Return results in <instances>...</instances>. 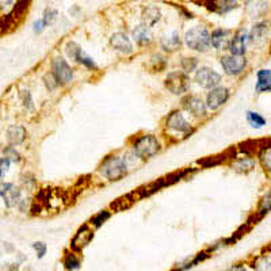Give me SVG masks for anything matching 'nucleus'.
I'll return each mask as SVG.
<instances>
[{
	"label": "nucleus",
	"instance_id": "aec40b11",
	"mask_svg": "<svg viewBox=\"0 0 271 271\" xmlns=\"http://www.w3.org/2000/svg\"><path fill=\"white\" fill-rule=\"evenodd\" d=\"M161 18V14H160L159 8L156 7H146L143 14V20H144V25L146 27L155 26Z\"/></svg>",
	"mask_w": 271,
	"mask_h": 271
},
{
	"label": "nucleus",
	"instance_id": "473e14b6",
	"mask_svg": "<svg viewBox=\"0 0 271 271\" xmlns=\"http://www.w3.org/2000/svg\"><path fill=\"white\" fill-rule=\"evenodd\" d=\"M4 153H6V159H8L10 161H11V160H14V161H18V160L20 159L19 153L16 152L13 146H10V148L4 149Z\"/></svg>",
	"mask_w": 271,
	"mask_h": 271
},
{
	"label": "nucleus",
	"instance_id": "c9c22d12",
	"mask_svg": "<svg viewBox=\"0 0 271 271\" xmlns=\"http://www.w3.org/2000/svg\"><path fill=\"white\" fill-rule=\"evenodd\" d=\"M44 23H42V20H38V22H35V23H34V30H35V32H38V33H40V32H42V29H44Z\"/></svg>",
	"mask_w": 271,
	"mask_h": 271
},
{
	"label": "nucleus",
	"instance_id": "f3484780",
	"mask_svg": "<svg viewBox=\"0 0 271 271\" xmlns=\"http://www.w3.org/2000/svg\"><path fill=\"white\" fill-rule=\"evenodd\" d=\"M267 33H269V27L266 23H258L252 29L251 35H248V40L251 41L252 44H263L267 38Z\"/></svg>",
	"mask_w": 271,
	"mask_h": 271
},
{
	"label": "nucleus",
	"instance_id": "7c9ffc66",
	"mask_svg": "<svg viewBox=\"0 0 271 271\" xmlns=\"http://www.w3.org/2000/svg\"><path fill=\"white\" fill-rule=\"evenodd\" d=\"M256 271H270V256L263 258L260 262L256 263V266H254Z\"/></svg>",
	"mask_w": 271,
	"mask_h": 271
},
{
	"label": "nucleus",
	"instance_id": "6e6552de",
	"mask_svg": "<svg viewBox=\"0 0 271 271\" xmlns=\"http://www.w3.org/2000/svg\"><path fill=\"white\" fill-rule=\"evenodd\" d=\"M229 98V91L228 88L225 87H216L213 88L210 93L207 94V98H206V109H210V110H217L220 107L224 105L225 102Z\"/></svg>",
	"mask_w": 271,
	"mask_h": 271
},
{
	"label": "nucleus",
	"instance_id": "4be33fe9",
	"mask_svg": "<svg viewBox=\"0 0 271 271\" xmlns=\"http://www.w3.org/2000/svg\"><path fill=\"white\" fill-rule=\"evenodd\" d=\"M236 7V3L235 1H213V3H209L207 8L212 10L214 13L218 14H225L228 11H231Z\"/></svg>",
	"mask_w": 271,
	"mask_h": 271
},
{
	"label": "nucleus",
	"instance_id": "b1692460",
	"mask_svg": "<svg viewBox=\"0 0 271 271\" xmlns=\"http://www.w3.org/2000/svg\"><path fill=\"white\" fill-rule=\"evenodd\" d=\"M247 121L250 122L252 128H256V129L266 125V119L259 112H247Z\"/></svg>",
	"mask_w": 271,
	"mask_h": 271
},
{
	"label": "nucleus",
	"instance_id": "c85d7f7f",
	"mask_svg": "<svg viewBox=\"0 0 271 271\" xmlns=\"http://www.w3.org/2000/svg\"><path fill=\"white\" fill-rule=\"evenodd\" d=\"M271 149L267 146L265 148L262 153H260V161H262V165H263V168L267 170V171H270V167H271Z\"/></svg>",
	"mask_w": 271,
	"mask_h": 271
},
{
	"label": "nucleus",
	"instance_id": "a878e982",
	"mask_svg": "<svg viewBox=\"0 0 271 271\" xmlns=\"http://www.w3.org/2000/svg\"><path fill=\"white\" fill-rule=\"evenodd\" d=\"M56 18H57V11L54 8H47L44 13V18L41 20H42L44 26H48V25H52Z\"/></svg>",
	"mask_w": 271,
	"mask_h": 271
},
{
	"label": "nucleus",
	"instance_id": "7ed1b4c3",
	"mask_svg": "<svg viewBox=\"0 0 271 271\" xmlns=\"http://www.w3.org/2000/svg\"><path fill=\"white\" fill-rule=\"evenodd\" d=\"M134 155L140 159H151L160 151V144L158 139L151 134L141 136L134 143Z\"/></svg>",
	"mask_w": 271,
	"mask_h": 271
},
{
	"label": "nucleus",
	"instance_id": "f704fd0d",
	"mask_svg": "<svg viewBox=\"0 0 271 271\" xmlns=\"http://www.w3.org/2000/svg\"><path fill=\"white\" fill-rule=\"evenodd\" d=\"M22 96H23L25 106L29 107V109H33V100H32V95H30V93H29V91H23Z\"/></svg>",
	"mask_w": 271,
	"mask_h": 271
},
{
	"label": "nucleus",
	"instance_id": "9d476101",
	"mask_svg": "<svg viewBox=\"0 0 271 271\" xmlns=\"http://www.w3.org/2000/svg\"><path fill=\"white\" fill-rule=\"evenodd\" d=\"M94 239V231L88 226V225H83L80 228L78 233L75 235V238L72 239L71 247L75 252H80L83 248H86L87 245L91 243V240Z\"/></svg>",
	"mask_w": 271,
	"mask_h": 271
},
{
	"label": "nucleus",
	"instance_id": "393cba45",
	"mask_svg": "<svg viewBox=\"0 0 271 271\" xmlns=\"http://www.w3.org/2000/svg\"><path fill=\"white\" fill-rule=\"evenodd\" d=\"M64 266L68 271H76L80 269V260L75 254H66L64 256Z\"/></svg>",
	"mask_w": 271,
	"mask_h": 271
},
{
	"label": "nucleus",
	"instance_id": "f03ea898",
	"mask_svg": "<svg viewBox=\"0 0 271 271\" xmlns=\"http://www.w3.org/2000/svg\"><path fill=\"white\" fill-rule=\"evenodd\" d=\"M185 42L192 50L206 52L210 47V33L205 26H195L185 34Z\"/></svg>",
	"mask_w": 271,
	"mask_h": 271
},
{
	"label": "nucleus",
	"instance_id": "bb28decb",
	"mask_svg": "<svg viewBox=\"0 0 271 271\" xmlns=\"http://www.w3.org/2000/svg\"><path fill=\"white\" fill-rule=\"evenodd\" d=\"M198 65V61L195 57H187V59L182 60V68H183V72H191Z\"/></svg>",
	"mask_w": 271,
	"mask_h": 271
},
{
	"label": "nucleus",
	"instance_id": "f8f14e48",
	"mask_svg": "<svg viewBox=\"0 0 271 271\" xmlns=\"http://www.w3.org/2000/svg\"><path fill=\"white\" fill-rule=\"evenodd\" d=\"M0 195L4 199V204L8 207H13L20 202V190L11 183L0 185Z\"/></svg>",
	"mask_w": 271,
	"mask_h": 271
},
{
	"label": "nucleus",
	"instance_id": "cd10ccee",
	"mask_svg": "<svg viewBox=\"0 0 271 271\" xmlns=\"http://www.w3.org/2000/svg\"><path fill=\"white\" fill-rule=\"evenodd\" d=\"M109 217H110V212L103 210V212L98 213L96 216H94V217L91 218V224H93L95 228H99L100 225L103 224V223H105Z\"/></svg>",
	"mask_w": 271,
	"mask_h": 271
},
{
	"label": "nucleus",
	"instance_id": "e433bc0d",
	"mask_svg": "<svg viewBox=\"0 0 271 271\" xmlns=\"http://www.w3.org/2000/svg\"><path fill=\"white\" fill-rule=\"evenodd\" d=\"M228 271H247V269H245V266L243 265H236L233 266V267H231Z\"/></svg>",
	"mask_w": 271,
	"mask_h": 271
},
{
	"label": "nucleus",
	"instance_id": "20e7f679",
	"mask_svg": "<svg viewBox=\"0 0 271 271\" xmlns=\"http://www.w3.org/2000/svg\"><path fill=\"white\" fill-rule=\"evenodd\" d=\"M190 81L189 76L183 71H175L171 72L165 79V87L175 95H182L189 90Z\"/></svg>",
	"mask_w": 271,
	"mask_h": 271
},
{
	"label": "nucleus",
	"instance_id": "423d86ee",
	"mask_svg": "<svg viewBox=\"0 0 271 271\" xmlns=\"http://www.w3.org/2000/svg\"><path fill=\"white\" fill-rule=\"evenodd\" d=\"M52 68H53L52 75H53V78L57 81V84H68V83L72 81V68L68 65V63L63 57H56L53 60Z\"/></svg>",
	"mask_w": 271,
	"mask_h": 271
},
{
	"label": "nucleus",
	"instance_id": "72a5a7b5",
	"mask_svg": "<svg viewBox=\"0 0 271 271\" xmlns=\"http://www.w3.org/2000/svg\"><path fill=\"white\" fill-rule=\"evenodd\" d=\"M45 84H47V87L49 88V90H50V91L56 88V86H57V81H56V79H54L52 73L45 76Z\"/></svg>",
	"mask_w": 271,
	"mask_h": 271
},
{
	"label": "nucleus",
	"instance_id": "dca6fc26",
	"mask_svg": "<svg viewBox=\"0 0 271 271\" xmlns=\"http://www.w3.org/2000/svg\"><path fill=\"white\" fill-rule=\"evenodd\" d=\"M256 78H258V81H256V91L258 93H269L271 88V72L270 69H260L258 73H256Z\"/></svg>",
	"mask_w": 271,
	"mask_h": 271
},
{
	"label": "nucleus",
	"instance_id": "a211bd4d",
	"mask_svg": "<svg viewBox=\"0 0 271 271\" xmlns=\"http://www.w3.org/2000/svg\"><path fill=\"white\" fill-rule=\"evenodd\" d=\"M7 139L13 145H19L20 143H23V140L26 139V130L22 126H11L7 132Z\"/></svg>",
	"mask_w": 271,
	"mask_h": 271
},
{
	"label": "nucleus",
	"instance_id": "ddd939ff",
	"mask_svg": "<svg viewBox=\"0 0 271 271\" xmlns=\"http://www.w3.org/2000/svg\"><path fill=\"white\" fill-rule=\"evenodd\" d=\"M231 35L232 33L229 30H225V29H217L214 30L210 35V45L218 49V50H225L229 48L231 44Z\"/></svg>",
	"mask_w": 271,
	"mask_h": 271
},
{
	"label": "nucleus",
	"instance_id": "2eb2a0df",
	"mask_svg": "<svg viewBox=\"0 0 271 271\" xmlns=\"http://www.w3.org/2000/svg\"><path fill=\"white\" fill-rule=\"evenodd\" d=\"M112 47L124 54H132L133 53V44L132 41L128 38V35L124 33H115L112 34L110 38Z\"/></svg>",
	"mask_w": 271,
	"mask_h": 271
},
{
	"label": "nucleus",
	"instance_id": "4c0bfd02",
	"mask_svg": "<svg viewBox=\"0 0 271 271\" xmlns=\"http://www.w3.org/2000/svg\"><path fill=\"white\" fill-rule=\"evenodd\" d=\"M0 178H1V174H0Z\"/></svg>",
	"mask_w": 271,
	"mask_h": 271
},
{
	"label": "nucleus",
	"instance_id": "0eeeda50",
	"mask_svg": "<svg viewBox=\"0 0 271 271\" xmlns=\"http://www.w3.org/2000/svg\"><path fill=\"white\" fill-rule=\"evenodd\" d=\"M221 66L226 75L231 76H238L243 72L247 66V60L245 57H238V56H224L221 57Z\"/></svg>",
	"mask_w": 271,
	"mask_h": 271
},
{
	"label": "nucleus",
	"instance_id": "412c9836",
	"mask_svg": "<svg viewBox=\"0 0 271 271\" xmlns=\"http://www.w3.org/2000/svg\"><path fill=\"white\" fill-rule=\"evenodd\" d=\"M180 45H182V41H180L178 32H171L168 35H165L161 41V47L164 48L165 50H170V52L179 49Z\"/></svg>",
	"mask_w": 271,
	"mask_h": 271
},
{
	"label": "nucleus",
	"instance_id": "f257e3e1",
	"mask_svg": "<svg viewBox=\"0 0 271 271\" xmlns=\"http://www.w3.org/2000/svg\"><path fill=\"white\" fill-rule=\"evenodd\" d=\"M99 171L109 180H119L128 174V164L119 156H109L100 164Z\"/></svg>",
	"mask_w": 271,
	"mask_h": 271
},
{
	"label": "nucleus",
	"instance_id": "6ab92c4d",
	"mask_svg": "<svg viewBox=\"0 0 271 271\" xmlns=\"http://www.w3.org/2000/svg\"><path fill=\"white\" fill-rule=\"evenodd\" d=\"M133 37L137 44L140 45H145V44H149L152 41V34H151V30L149 27H146L145 25H140L137 26L134 30H133Z\"/></svg>",
	"mask_w": 271,
	"mask_h": 271
},
{
	"label": "nucleus",
	"instance_id": "39448f33",
	"mask_svg": "<svg viewBox=\"0 0 271 271\" xmlns=\"http://www.w3.org/2000/svg\"><path fill=\"white\" fill-rule=\"evenodd\" d=\"M195 80L202 88L213 90V88H216L220 84L221 75L216 72L212 68H209V66H202L195 73Z\"/></svg>",
	"mask_w": 271,
	"mask_h": 271
},
{
	"label": "nucleus",
	"instance_id": "9b49d317",
	"mask_svg": "<svg viewBox=\"0 0 271 271\" xmlns=\"http://www.w3.org/2000/svg\"><path fill=\"white\" fill-rule=\"evenodd\" d=\"M247 41H248V33L247 30L241 29L240 32L233 35L229 44V50L232 52V56H238V57H243L245 53V48H247Z\"/></svg>",
	"mask_w": 271,
	"mask_h": 271
},
{
	"label": "nucleus",
	"instance_id": "4468645a",
	"mask_svg": "<svg viewBox=\"0 0 271 271\" xmlns=\"http://www.w3.org/2000/svg\"><path fill=\"white\" fill-rule=\"evenodd\" d=\"M183 106L189 112H191L194 117H205L206 115V106L204 100L198 96H187L183 99Z\"/></svg>",
	"mask_w": 271,
	"mask_h": 271
},
{
	"label": "nucleus",
	"instance_id": "c756f323",
	"mask_svg": "<svg viewBox=\"0 0 271 271\" xmlns=\"http://www.w3.org/2000/svg\"><path fill=\"white\" fill-rule=\"evenodd\" d=\"M33 248L35 250V252H37V256H38L40 259L44 258V255L47 254V244H45V243H42V241H37V243H34Z\"/></svg>",
	"mask_w": 271,
	"mask_h": 271
},
{
	"label": "nucleus",
	"instance_id": "1a4fd4ad",
	"mask_svg": "<svg viewBox=\"0 0 271 271\" xmlns=\"http://www.w3.org/2000/svg\"><path fill=\"white\" fill-rule=\"evenodd\" d=\"M165 126L167 129L174 130V132L179 133H189L191 132V125L186 121L183 114L180 112H172L168 118L165 121Z\"/></svg>",
	"mask_w": 271,
	"mask_h": 271
},
{
	"label": "nucleus",
	"instance_id": "5701e85b",
	"mask_svg": "<svg viewBox=\"0 0 271 271\" xmlns=\"http://www.w3.org/2000/svg\"><path fill=\"white\" fill-rule=\"evenodd\" d=\"M255 165V161L250 158H244V159H239L235 164L232 165L233 170L238 172H248L251 171Z\"/></svg>",
	"mask_w": 271,
	"mask_h": 271
},
{
	"label": "nucleus",
	"instance_id": "2f4dec72",
	"mask_svg": "<svg viewBox=\"0 0 271 271\" xmlns=\"http://www.w3.org/2000/svg\"><path fill=\"white\" fill-rule=\"evenodd\" d=\"M269 210H270V192H267V195L263 198L259 213H260V216H265L266 213H269Z\"/></svg>",
	"mask_w": 271,
	"mask_h": 271
}]
</instances>
